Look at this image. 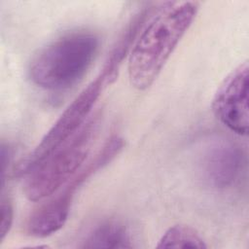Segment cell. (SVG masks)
Returning a JSON list of instances; mask_svg holds the SVG:
<instances>
[{
    "label": "cell",
    "instance_id": "6",
    "mask_svg": "<svg viewBox=\"0 0 249 249\" xmlns=\"http://www.w3.org/2000/svg\"><path fill=\"white\" fill-rule=\"evenodd\" d=\"M248 70L247 61L237 65L221 83L211 103L216 119L238 135H247L249 128Z\"/></svg>",
    "mask_w": 249,
    "mask_h": 249
},
{
    "label": "cell",
    "instance_id": "4",
    "mask_svg": "<svg viewBox=\"0 0 249 249\" xmlns=\"http://www.w3.org/2000/svg\"><path fill=\"white\" fill-rule=\"evenodd\" d=\"M115 78L111 72L103 67L102 72L65 108L33 151L18 162L14 174L25 176L51 153L74 135L85 124L106 85L112 83Z\"/></svg>",
    "mask_w": 249,
    "mask_h": 249
},
{
    "label": "cell",
    "instance_id": "8",
    "mask_svg": "<svg viewBox=\"0 0 249 249\" xmlns=\"http://www.w3.org/2000/svg\"><path fill=\"white\" fill-rule=\"evenodd\" d=\"M81 248L99 249L132 248L133 241L128 228L121 221L106 219L96 224L84 237Z\"/></svg>",
    "mask_w": 249,
    "mask_h": 249
},
{
    "label": "cell",
    "instance_id": "1",
    "mask_svg": "<svg viewBox=\"0 0 249 249\" xmlns=\"http://www.w3.org/2000/svg\"><path fill=\"white\" fill-rule=\"evenodd\" d=\"M198 11L194 1L163 2L145 19L131 46L127 74L137 90L148 89L157 80Z\"/></svg>",
    "mask_w": 249,
    "mask_h": 249
},
{
    "label": "cell",
    "instance_id": "10",
    "mask_svg": "<svg viewBox=\"0 0 249 249\" xmlns=\"http://www.w3.org/2000/svg\"><path fill=\"white\" fill-rule=\"evenodd\" d=\"M0 218V240L3 241L10 231L14 219V207L12 200L9 196H6L4 193H1Z\"/></svg>",
    "mask_w": 249,
    "mask_h": 249
},
{
    "label": "cell",
    "instance_id": "5",
    "mask_svg": "<svg viewBox=\"0 0 249 249\" xmlns=\"http://www.w3.org/2000/svg\"><path fill=\"white\" fill-rule=\"evenodd\" d=\"M124 148V140L119 136L111 137L87 166L79 170L55 196L42 203L27 218L25 232L37 238L50 236L65 225L75 193L95 172L107 165Z\"/></svg>",
    "mask_w": 249,
    "mask_h": 249
},
{
    "label": "cell",
    "instance_id": "7",
    "mask_svg": "<svg viewBox=\"0 0 249 249\" xmlns=\"http://www.w3.org/2000/svg\"><path fill=\"white\" fill-rule=\"evenodd\" d=\"M243 163L244 156L239 146L230 140L218 138L210 141L203 149L199 172L208 186L225 190L238 180Z\"/></svg>",
    "mask_w": 249,
    "mask_h": 249
},
{
    "label": "cell",
    "instance_id": "3",
    "mask_svg": "<svg viewBox=\"0 0 249 249\" xmlns=\"http://www.w3.org/2000/svg\"><path fill=\"white\" fill-rule=\"evenodd\" d=\"M98 127V118L89 119L68 140L25 175L23 192L31 201L53 196L80 170Z\"/></svg>",
    "mask_w": 249,
    "mask_h": 249
},
{
    "label": "cell",
    "instance_id": "2",
    "mask_svg": "<svg viewBox=\"0 0 249 249\" xmlns=\"http://www.w3.org/2000/svg\"><path fill=\"white\" fill-rule=\"evenodd\" d=\"M99 37L87 30L67 33L53 40L32 58L28 75L44 89L73 87L88 72L99 51Z\"/></svg>",
    "mask_w": 249,
    "mask_h": 249
},
{
    "label": "cell",
    "instance_id": "9",
    "mask_svg": "<svg viewBox=\"0 0 249 249\" xmlns=\"http://www.w3.org/2000/svg\"><path fill=\"white\" fill-rule=\"evenodd\" d=\"M157 248H207L201 235L187 225H174L167 229L160 238Z\"/></svg>",
    "mask_w": 249,
    "mask_h": 249
}]
</instances>
